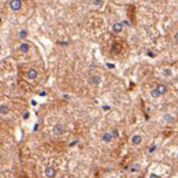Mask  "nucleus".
Instances as JSON below:
<instances>
[{"instance_id": "nucleus-1", "label": "nucleus", "mask_w": 178, "mask_h": 178, "mask_svg": "<svg viewBox=\"0 0 178 178\" xmlns=\"http://www.w3.org/2000/svg\"><path fill=\"white\" fill-rule=\"evenodd\" d=\"M144 142V137H142L140 133H134V134L130 137V144L133 147H140Z\"/></svg>"}, {"instance_id": "nucleus-2", "label": "nucleus", "mask_w": 178, "mask_h": 178, "mask_svg": "<svg viewBox=\"0 0 178 178\" xmlns=\"http://www.w3.org/2000/svg\"><path fill=\"white\" fill-rule=\"evenodd\" d=\"M8 6H10V10H11V11L18 12V11H21V8H22V0H10Z\"/></svg>"}, {"instance_id": "nucleus-3", "label": "nucleus", "mask_w": 178, "mask_h": 178, "mask_svg": "<svg viewBox=\"0 0 178 178\" xmlns=\"http://www.w3.org/2000/svg\"><path fill=\"white\" fill-rule=\"evenodd\" d=\"M89 84L92 86H100L102 85V77L99 74H92L89 77Z\"/></svg>"}, {"instance_id": "nucleus-4", "label": "nucleus", "mask_w": 178, "mask_h": 178, "mask_svg": "<svg viewBox=\"0 0 178 178\" xmlns=\"http://www.w3.org/2000/svg\"><path fill=\"white\" fill-rule=\"evenodd\" d=\"M63 132H64V126L62 123H56V125H54V127H52V134L56 136V137L62 136Z\"/></svg>"}, {"instance_id": "nucleus-5", "label": "nucleus", "mask_w": 178, "mask_h": 178, "mask_svg": "<svg viewBox=\"0 0 178 178\" xmlns=\"http://www.w3.org/2000/svg\"><path fill=\"white\" fill-rule=\"evenodd\" d=\"M37 77H39V71L36 70V69H29L26 71V78L29 81H34V79H37Z\"/></svg>"}, {"instance_id": "nucleus-6", "label": "nucleus", "mask_w": 178, "mask_h": 178, "mask_svg": "<svg viewBox=\"0 0 178 178\" xmlns=\"http://www.w3.org/2000/svg\"><path fill=\"white\" fill-rule=\"evenodd\" d=\"M18 51L21 52V54H26V52L30 51V44L28 43V41H22V43L18 45Z\"/></svg>"}, {"instance_id": "nucleus-7", "label": "nucleus", "mask_w": 178, "mask_h": 178, "mask_svg": "<svg viewBox=\"0 0 178 178\" xmlns=\"http://www.w3.org/2000/svg\"><path fill=\"white\" fill-rule=\"evenodd\" d=\"M163 122L164 123H173L175 121V117H174V114H171V112H166V114H163Z\"/></svg>"}, {"instance_id": "nucleus-8", "label": "nucleus", "mask_w": 178, "mask_h": 178, "mask_svg": "<svg viewBox=\"0 0 178 178\" xmlns=\"http://www.w3.org/2000/svg\"><path fill=\"white\" fill-rule=\"evenodd\" d=\"M162 75L164 78H173L174 77V71H173L171 67H164L162 69Z\"/></svg>"}, {"instance_id": "nucleus-9", "label": "nucleus", "mask_w": 178, "mask_h": 178, "mask_svg": "<svg viewBox=\"0 0 178 178\" xmlns=\"http://www.w3.org/2000/svg\"><path fill=\"white\" fill-rule=\"evenodd\" d=\"M44 175H45V177H48V178L55 177V175H56L55 169H54V167H51V166L45 167V170H44Z\"/></svg>"}, {"instance_id": "nucleus-10", "label": "nucleus", "mask_w": 178, "mask_h": 178, "mask_svg": "<svg viewBox=\"0 0 178 178\" xmlns=\"http://www.w3.org/2000/svg\"><path fill=\"white\" fill-rule=\"evenodd\" d=\"M155 88H156V89H158V91H159V93H160V95H166V93H167V92H169V86H167V85H166V84H158V85H156V86H155Z\"/></svg>"}, {"instance_id": "nucleus-11", "label": "nucleus", "mask_w": 178, "mask_h": 178, "mask_svg": "<svg viewBox=\"0 0 178 178\" xmlns=\"http://www.w3.org/2000/svg\"><path fill=\"white\" fill-rule=\"evenodd\" d=\"M112 140H114L112 133H111V132H104L103 136H102V141H103V142H111Z\"/></svg>"}, {"instance_id": "nucleus-12", "label": "nucleus", "mask_w": 178, "mask_h": 178, "mask_svg": "<svg viewBox=\"0 0 178 178\" xmlns=\"http://www.w3.org/2000/svg\"><path fill=\"white\" fill-rule=\"evenodd\" d=\"M111 29H112V32H114V33H121L123 30V24H122V22H115Z\"/></svg>"}, {"instance_id": "nucleus-13", "label": "nucleus", "mask_w": 178, "mask_h": 178, "mask_svg": "<svg viewBox=\"0 0 178 178\" xmlns=\"http://www.w3.org/2000/svg\"><path fill=\"white\" fill-rule=\"evenodd\" d=\"M0 114L1 115H8L10 114V107L7 104H1L0 106Z\"/></svg>"}, {"instance_id": "nucleus-14", "label": "nucleus", "mask_w": 178, "mask_h": 178, "mask_svg": "<svg viewBox=\"0 0 178 178\" xmlns=\"http://www.w3.org/2000/svg\"><path fill=\"white\" fill-rule=\"evenodd\" d=\"M92 6H95L96 8H100L104 6V0H92Z\"/></svg>"}, {"instance_id": "nucleus-15", "label": "nucleus", "mask_w": 178, "mask_h": 178, "mask_svg": "<svg viewBox=\"0 0 178 178\" xmlns=\"http://www.w3.org/2000/svg\"><path fill=\"white\" fill-rule=\"evenodd\" d=\"M151 96H152V97H154V99H158V97H160V93H159V91L158 89H156V88H154V89H152V91H151Z\"/></svg>"}, {"instance_id": "nucleus-16", "label": "nucleus", "mask_w": 178, "mask_h": 178, "mask_svg": "<svg viewBox=\"0 0 178 178\" xmlns=\"http://www.w3.org/2000/svg\"><path fill=\"white\" fill-rule=\"evenodd\" d=\"M18 36H19V39H21V40H24V39H26V36H28V32L22 29V30H19V33H18Z\"/></svg>"}, {"instance_id": "nucleus-17", "label": "nucleus", "mask_w": 178, "mask_h": 178, "mask_svg": "<svg viewBox=\"0 0 178 178\" xmlns=\"http://www.w3.org/2000/svg\"><path fill=\"white\" fill-rule=\"evenodd\" d=\"M111 133H112V136H114V137H118V136H119L118 129H112V130H111Z\"/></svg>"}, {"instance_id": "nucleus-18", "label": "nucleus", "mask_w": 178, "mask_h": 178, "mask_svg": "<svg viewBox=\"0 0 178 178\" xmlns=\"http://www.w3.org/2000/svg\"><path fill=\"white\" fill-rule=\"evenodd\" d=\"M102 108H103V111H110V110H111V107L108 106V104H104Z\"/></svg>"}, {"instance_id": "nucleus-19", "label": "nucleus", "mask_w": 178, "mask_h": 178, "mask_svg": "<svg viewBox=\"0 0 178 178\" xmlns=\"http://www.w3.org/2000/svg\"><path fill=\"white\" fill-rule=\"evenodd\" d=\"M174 41H175V43H178V30H177V33L174 34Z\"/></svg>"}, {"instance_id": "nucleus-20", "label": "nucleus", "mask_w": 178, "mask_h": 178, "mask_svg": "<svg viewBox=\"0 0 178 178\" xmlns=\"http://www.w3.org/2000/svg\"><path fill=\"white\" fill-rule=\"evenodd\" d=\"M28 117H29V112H28V111H26V112H24V119H26Z\"/></svg>"}, {"instance_id": "nucleus-21", "label": "nucleus", "mask_w": 178, "mask_h": 178, "mask_svg": "<svg viewBox=\"0 0 178 178\" xmlns=\"http://www.w3.org/2000/svg\"><path fill=\"white\" fill-rule=\"evenodd\" d=\"M122 24H123V25H126V26H130V24H129V22H127V21H123Z\"/></svg>"}, {"instance_id": "nucleus-22", "label": "nucleus", "mask_w": 178, "mask_h": 178, "mask_svg": "<svg viewBox=\"0 0 178 178\" xmlns=\"http://www.w3.org/2000/svg\"><path fill=\"white\" fill-rule=\"evenodd\" d=\"M0 25H1V16H0Z\"/></svg>"}, {"instance_id": "nucleus-23", "label": "nucleus", "mask_w": 178, "mask_h": 178, "mask_svg": "<svg viewBox=\"0 0 178 178\" xmlns=\"http://www.w3.org/2000/svg\"><path fill=\"white\" fill-rule=\"evenodd\" d=\"M0 51H1V44H0Z\"/></svg>"}, {"instance_id": "nucleus-24", "label": "nucleus", "mask_w": 178, "mask_h": 178, "mask_svg": "<svg viewBox=\"0 0 178 178\" xmlns=\"http://www.w3.org/2000/svg\"><path fill=\"white\" fill-rule=\"evenodd\" d=\"M177 81H178V77H177Z\"/></svg>"}]
</instances>
